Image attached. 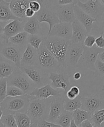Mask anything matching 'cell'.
I'll return each mask as SVG.
<instances>
[{
  "label": "cell",
  "mask_w": 104,
  "mask_h": 127,
  "mask_svg": "<svg viewBox=\"0 0 104 127\" xmlns=\"http://www.w3.org/2000/svg\"><path fill=\"white\" fill-rule=\"evenodd\" d=\"M65 97L62 96L53 97L50 104V112L47 121L55 123L61 113L64 110V101Z\"/></svg>",
  "instance_id": "17"
},
{
  "label": "cell",
  "mask_w": 104,
  "mask_h": 127,
  "mask_svg": "<svg viewBox=\"0 0 104 127\" xmlns=\"http://www.w3.org/2000/svg\"><path fill=\"white\" fill-rule=\"evenodd\" d=\"M82 98L80 95L74 99H69L65 97L63 104L64 109L71 112L80 109L82 107Z\"/></svg>",
  "instance_id": "26"
},
{
  "label": "cell",
  "mask_w": 104,
  "mask_h": 127,
  "mask_svg": "<svg viewBox=\"0 0 104 127\" xmlns=\"http://www.w3.org/2000/svg\"><path fill=\"white\" fill-rule=\"evenodd\" d=\"M95 68L97 74L104 77V63L98 59L95 64Z\"/></svg>",
  "instance_id": "38"
},
{
  "label": "cell",
  "mask_w": 104,
  "mask_h": 127,
  "mask_svg": "<svg viewBox=\"0 0 104 127\" xmlns=\"http://www.w3.org/2000/svg\"><path fill=\"white\" fill-rule=\"evenodd\" d=\"M34 66L48 74L59 72L62 67L57 60L46 48L43 42L39 50H37V59Z\"/></svg>",
  "instance_id": "2"
},
{
  "label": "cell",
  "mask_w": 104,
  "mask_h": 127,
  "mask_svg": "<svg viewBox=\"0 0 104 127\" xmlns=\"http://www.w3.org/2000/svg\"><path fill=\"white\" fill-rule=\"evenodd\" d=\"M0 122L6 127H18L14 116L12 114L3 115Z\"/></svg>",
  "instance_id": "33"
},
{
  "label": "cell",
  "mask_w": 104,
  "mask_h": 127,
  "mask_svg": "<svg viewBox=\"0 0 104 127\" xmlns=\"http://www.w3.org/2000/svg\"><path fill=\"white\" fill-rule=\"evenodd\" d=\"M25 23V22L20 20H13L8 23L4 29L2 41L6 43H9V39L11 37L24 31L23 27Z\"/></svg>",
  "instance_id": "16"
},
{
  "label": "cell",
  "mask_w": 104,
  "mask_h": 127,
  "mask_svg": "<svg viewBox=\"0 0 104 127\" xmlns=\"http://www.w3.org/2000/svg\"><path fill=\"white\" fill-rule=\"evenodd\" d=\"M74 12L76 19L84 26L87 34H89L93 27V23L97 22V20L84 12L76 4L74 6Z\"/></svg>",
  "instance_id": "20"
},
{
  "label": "cell",
  "mask_w": 104,
  "mask_h": 127,
  "mask_svg": "<svg viewBox=\"0 0 104 127\" xmlns=\"http://www.w3.org/2000/svg\"><path fill=\"white\" fill-rule=\"evenodd\" d=\"M7 24H8V22L0 21V35H1L3 34L4 27Z\"/></svg>",
  "instance_id": "46"
},
{
  "label": "cell",
  "mask_w": 104,
  "mask_h": 127,
  "mask_svg": "<svg viewBox=\"0 0 104 127\" xmlns=\"http://www.w3.org/2000/svg\"><path fill=\"white\" fill-rule=\"evenodd\" d=\"M98 59L104 63V50L99 54Z\"/></svg>",
  "instance_id": "47"
},
{
  "label": "cell",
  "mask_w": 104,
  "mask_h": 127,
  "mask_svg": "<svg viewBox=\"0 0 104 127\" xmlns=\"http://www.w3.org/2000/svg\"><path fill=\"white\" fill-rule=\"evenodd\" d=\"M69 127H81L78 126L75 124L74 121L73 120H72V121H71V123H70V125Z\"/></svg>",
  "instance_id": "49"
},
{
  "label": "cell",
  "mask_w": 104,
  "mask_h": 127,
  "mask_svg": "<svg viewBox=\"0 0 104 127\" xmlns=\"http://www.w3.org/2000/svg\"><path fill=\"white\" fill-rule=\"evenodd\" d=\"M98 23V26H99V32L101 34H104V12L102 14L101 18L100 20L97 22Z\"/></svg>",
  "instance_id": "42"
},
{
  "label": "cell",
  "mask_w": 104,
  "mask_h": 127,
  "mask_svg": "<svg viewBox=\"0 0 104 127\" xmlns=\"http://www.w3.org/2000/svg\"><path fill=\"white\" fill-rule=\"evenodd\" d=\"M91 117V113L81 109L75 111L73 113V120L79 127H81V124L84 121H90Z\"/></svg>",
  "instance_id": "28"
},
{
  "label": "cell",
  "mask_w": 104,
  "mask_h": 127,
  "mask_svg": "<svg viewBox=\"0 0 104 127\" xmlns=\"http://www.w3.org/2000/svg\"><path fill=\"white\" fill-rule=\"evenodd\" d=\"M31 0H12L10 2V9L16 17L27 22L29 19L26 17L25 12L29 8Z\"/></svg>",
  "instance_id": "18"
},
{
  "label": "cell",
  "mask_w": 104,
  "mask_h": 127,
  "mask_svg": "<svg viewBox=\"0 0 104 127\" xmlns=\"http://www.w3.org/2000/svg\"><path fill=\"white\" fill-rule=\"evenodd\" d=\"M0 127H6L1 122H0Z\"/></svg>",
  "instance_id": "53"
},
{
  "label": "cell",
  "mask_w": 104,
  "mask_h": 127,
  "mask_svg": "<svg viewBox=\"0 0 104 127\" xmlns=\"http://www.w3.org/2000/svg\"><path fill=\"white\" fill-rule=\"evenodd\" d=\"M17 68L14 63L0 56V79L9 77Z\"/></svg>",
  "instance_id": "24"
},
{
  "label": "cell",
  "mask_w": 104,
  "mask_h": 127,
  "mask_svg": "<svg viewBox=\"0 0 104 127\" xmlns=\"http://www.w3.org/2000/svg\"><path fill=\"white\" fill-rule=\"evenodd\" d=\"M71 26L73 33L70 40L71 43L83 45L85 39L88 35L85 28L76 19L71 23Z\"/></svg>",
  "instance_id": "21"
},
{
  "label": "cell",
  "mask_w": 104,
  "mask_h": 127,
  "mask_svg": "<svg viewBox=\"0 0 104 127\" xmlns=\"http://www.w3.org/2000/svg\"><path fill=\"white\" fill-rule=\"evenodd\" d=\"M29 103V95L25 94L17 97H6L1 103V107L3 111V115L27 113Z\"/></svg>",
  "instance_id": "4"
},
{
  "label": "cell",
  "mask_w": 104,
  "mask_h": 127,
  "mask_svg": "<svg viewBox=\"0 0 104 127\" xmlns=\"http://www.w3.org/2000/svg\"><path fill=\"white\" fill-rule=\"evenodd\" d=\"M104 50V49L99 48L97 46L92 48L84 47L83 53L77 66L80 68L89 69L95 72V62L98 60L99 54Z\"/></svg>",
  "instance_id": "7"
},
{
  "label": "cell",
  "mask_w": 104,
  "mask_h": 127,
  "mask_svg": "<svg viewBox=\"0 0 104 127\" xmlns=\"http://www.w3.org/2000/svg\"><path fill=\"white\" fill-rule=\"evenodd\" d=\"M53 98L39 99L30 97V103L27 114L30 118L32 124L37 123L42 120H47Z\"/></svg>",
  "instance_id": "1"
},
{
  "label": "cell",
  "mask_w": 104,
  "mask_h": 127,
  "mask_svg": "<svg viewBox=\"0 0 104 127\" xmlns=\"http://www.w3.org/2000/svg\"><path fill=\"white\" fill-rule=\"evenodd\" d=\"M70 75L63 72L51 73L49 74V80L51 81V86L53 88L56 89L61 88L66 92L70 87Z\"/></svg>",
  "instance_id": "12"
},
{
  "label": "cell",
  "mask_w": 104,
  "mask_h": 127,
  "mask_svg": "<svg viewBox=\"0 0 104 127\" xmlns=\"http://www.w3.org/2000/svg\"><path fill=\"white\" fill-rule=\"evenodd\" d=\"M78 1H74V0H58L57 1V3L58 5H66L72 4H77Z\"/></svg>",
  "instance_id": "43"
},
{
  "label": "cell",
  "mask_w": 104,
  "mask_h": 127,
  "mask_svg": "<svg viewBox=\"0 0 104 127\" xmlns=\"http://www.w3.org/2000/svg\"><path fill=\"white\" fill-rule=\"evenodd\" d=\"M7 78L0 79V102L2 103L7 97Z\"/></svg>",
  "instance_id": "35"
},
{
  "label": "cell",
  "mask_w": 104,
  "mask_h": 127,
  "mask_svg": "<svg viewBox=\"0 0 104 127\" xmlns=\"http://www.w3.org/2000/svg\"><path fill=\"white\" fill-rule=\"evenodd\" d=\"M3 116V111L2 108L0 107V121H1Z\"/></svg>",
  "instance_id": "50"
},
{
  "label": "cell",
  "mask_w": 104,
  "mask_h": 127,
  "mask_svg": "<svg viewBox=\"0 0 104 127\" xmlns=\"http://www.w3.org/2000/svg\"><path fill=\"white\" fill-rule=\"evenodd\" d=\"M101 4L104 7V0H100Z\"/></svg>",
  "instance_id": "52"
},
{
  "label": "cell",
  "mask_w": 104,
  "mask_h": 127,
  "mask_svg": "<svg viewBox=\"0 0 104 127\" xmlns=\"http://www.w3.org/2000/svg\"><path fill=\"white\" fill-rule=\"evenodd\" d=\"M0 107H1V102H0Z\"/></svg>",
  "instance_id": "55"
},
{
  "label": "cell",
  "mask_w": 104,
  "mask_h": 127,
  "mask_svg": "<svg viewBox=\"0 0 104 127\" xmlns=\"http://www.w3.org/2000/svg\"><path fill=\"white\" fill-rule=\"evenodd\" d=\"M7 86H13L21 89L25 94L30 95L36 88L33 82L27 75L17 68L14 72L7 78Z\"/></svg>",
  "instance_id": "5"
},
{
  "label": "cell",
  "mask_w": 104,
  "mask_h": 127,
  "mask_svg": "<svg viewBox=\"0 0 104 127\" xmlns=\"http://www.w3.org/2000/svg\"><path fill=\"white\" fill-rule=\"evenodd\" d=\"M95 44L99 48L104 49V37L103 34H101V35L95 39Z\"/></svg>",
  "instance_id": "41"
},
{
  "label": "cell",
  "mask_w": 104,
  "mask_h": 127,
  "mask_svg": "<svg viewBox=\"0 0 104 127\" xmlns=\"http://www.w3.org/2000/svg\"><path fill=\"white\" fill-rule=\"evenodd\" d=\"M42 5L39 1H31L29 3V8L32 9L35 13L38 12L41 9Z\"/></svg>",
  "instance_id": "39"
},
{
  "label": "cell",
  "mask_w": 104,
  "mask_h": 127,
  "mask_svg": "<svg viewBox=\"0 0 104 127\" xmlns=\"http://www.w3.org/2000/svg\"><path fill=\"white\" fill-rule=\"evenodd\" d=\"M10 2L4 0H0V21L9 22L13 20L23 21L14 16L10 9Z\"/></svg>",
  "instance_id": "23"
},
{
  "label": "cell",
  "mask_w": 104,
  "mask_h": 127,
  "mask_svg": "<svg viewBox=\"0 0 104 127\" xmlns=\"http://www.w3.org/2000/svg\"><path fill=\"white\" fill-rule=\"evenodd\" d=\"M43 43L60 65L65 68L66 54L68 46L71 43L70 41L57 37H45Z\"/></svg>",
  "instance_id": "3"
},
{
  "label": "cell",
  "mask_w": 104,
  "mask_h": 127,
  "mask_svg": "<svg viewBox=\"0 0 104 127\" xmlns=\"http://www.w3.org/2000/svg\"><path fill=\"white\" fill-rule=\"evenodd\" d=\"M7 97H17L25 95L21 89L13 86H7Z\"/></svg>",
  "instance_id": "34"
},
{
  "label": "cell",
  "mask_w": 104,
  "mask_h": 127,
  "mask_svg": "<svg viewBox=\"0 0 104 127\" xmlns=\"http://www.w3.org/2000/svg\"><path fill=\"white\" fill-rule=\"evenodd\" d=\"M37 55V50L34 49L29 44H28L22 55L20 68L34 66L36 61Z\"/></svg>",
  "instance_id": "22"
},
{
  "label": "cell",
  "mask_w": 104,
  "mask_h": 127,
  "mask_svg": "<svg viewBox=\"0 0 104 127\" xmlns=\"http://www.w3.org/2000/svg\"><path fill=\"white\" fill-rule=\"evenodd\" d=\"M29 34L25 31H22L9 39V43L18 46L23 48H26L28 44V40Z\"/></svg>",
  "instance_id": "27"
},
{
  "label": "cell",
  "mask_w": 104,
  "mask_h": 127,
  "mask_svg": "<svg viewBox=\"0 0 104 127\" xmlns=\"http://www.w3.org/2000/svg\"><path fill=\"white\" fill-rule=\"evenodd\" d=\"M104 108V99L97 95L82 98L81 109L90 113Z\"/></svg>",
  "instance_id": "14"
},
{
  "label": "cell",
  "mask_w": 104,
  "mask_h": 127,
  "mask_svg": "<svg viewBox=\"0 0 104 127\" xmlns=\"http://www.w3.org/2000/svg\"><path fill=\"white\" fill-rule=\"evenodd\" d=\"M45 39L40 35H30L28 37V43L36 50H39L42 43Z\"/></svg>",
  "instance_id": "32"
},
{
  "label": "cell",
  "mask_w": 104,
  "mask_h": 127,
  "mask_svg": "<svg viewBox=\"0 0 104 127\" xmlns=\"http://www.w3.org/2000/svg\"><path fill=\"white\" fill-rule=\"evenodd\" d=\"M80 90L77 86H74L70 87L66 92V98L69 99H74L80 95Z\"/></svg>",
  "instance_id": "36"
},
{
  "label": "cell",
  "mask_w": 104,
  "mask_h": 127,
  "mask_svg": "<svg viewBox=\"0 0 104 127\" xmlns=\"http://www.w3.org/2000/svg\"><path fill=\"white\" fill-rule=\"evenodd\" d=\"M31 127H38L37 126V123H32L31 125Z\"/></svg>",
  "instance_id": "51"
},
{
  "label": "cell",
  "mask_w": 104,
  "mask_h": 127,
  "mask_svg": "<svg viewBox=\"0 0 104 127\" xmlns=\"http://www.w3.org/2000/svg\"><path fill=\"white\" fill-rule=\"evenodd\" d=\"M73 112L64 110L55 124L61 127H69L71 121L73 120Z\"/></svg>",
  "instance_id": "29"
},
{
  "label": "cell",
  "mask_w": 104,
  "mask_h": 127,
  "mask_svg": "<svg viewBox=\"0 0 104 127\" xmlns=\"http://www.w3.org/2000/svg\"><path fill=\"white\" fill-rule=\"evenodd\" d=\"M81 77V73L79 72H76L74 75V78L75 80H79Z\"/></svg>",
  "instance_id": "48"
},
{
  "label": "cell",
  "mask_w": 104,
  "mask_h": 127,
  "mask_svg": "<svg viewBox=\"0 0 104 127\" xmlns=\"http://www.w3.org/2000/svg\"><path fill=\"white\" fill-rule=\"evenodd\" d=\"M30 97L47 99L50 97H55L62 96L60 91L53 88L50 84H48L41 88H35L30 95Z\"/></svg>",
  "instance_id": "19"
},
{
  "label": "cell",
  "mask_w": 104,
  "mask_h": 127,
  "mask_svg": "<svg viewBox=\"0 0 104 127\" xmlns=\"http://www.w3.org/2000/svg\"><path fill=\"white\" fill-rule=\"evenodd\" d=\"M76 5L98 22L104 12V7L101 4L100 0H88L85 2L78 1Z\"/></svg>",
  "instance_id": "10"
},
{
  "label": "cell",
  "mask_w": 104,
  "mask_h": 127,
  "mask_svg": "<svg viewBox=\"0 0 104 127\" xmlns=\"http://www.w3.org/2000/svg\"><path fill=\"white\" fill-rule=\"evenodd\" d=\"M90 121L95 127H100L104 122V108L92 113Z\"/></svg>",
  "instance_id": "31"
},
{
  "label": "cell",
  "mask_w": 104,
  "mask_h": 127,
  "mask_svg": "<svg viewBox=\"0 0 104 127\" xmlns=\"http://www.w3.org/2000/svg\"><path fill=\"white\" fill-rule=\"evenodd\" d=\"M25 49L18 46L0 40V56L14 63L18 68H20L21 61Z\"/></svg>",
  "instance_id": "6"
},
{
  "label": "cell",
  "mask_w": 104,
  "mask_h": 127,
  "mask_svg": "<svg viewBox=\"0 0 104 127\" xmlns=\"http://www.w3.org/2000/svg\"><path fill=\"white\" fill-rule=\"evenodd\" d=\"M35 14V12L32 9H31L30 8H28L25 12L26 17L27 19L32 18L34 17Z\"/></svg>",
  "instance_id": "44"
},
{
  "label": "cell",
  "mask_w": 104,
  "mask_h": 127,
  "mask_svg": "<svg viewBox=\"0 0 104 127\" xmlns=\"http://www.w3.org/2000/svg\"><path fill=\"white\" fill-rule=\"evenodd\" d=\"M76 4H72L60 6L57 4L54 10L60 22L71 24L75 20L74 6Z\"/></svg>",
  "instance_id": "13"
},
{
  "label": "cell",
  "mask_w": 104,
  "mask_h": 127,
  "mask_svg": "<svg viewBox=\"0 0 104 127\" xmlns=\"http://www.w3.org/2000/svg\"></svg>",
  "instance_id": "56"
},
{
  "label": "cell",
  "mask_w": 104,
  "mask_h": 127,
  "mask_svg": "<svg viewBox=\"0 0 104 127\" xmlns=\"http://www.w3.org/2000/svg\"><path fill=\"white\" fill-rule=\"evenodd\" d=\"M84 49V46L82 44L70 43L68 45L65 57V68L77 66Z\"/></svg>",
  "instance_id": "11"
},
{
  "label": "cell",
  "mask_w": 104,
  "mask_h": 127,
  "mask_svg": "<svg viewBox=\"0 0 104 127\" xmlns=\"http://www.w3.org/2000/svg\"><path fill=\"white\" fill-rule=\"evenodd\" d=\"M96 38L97 37L93 35L88 34L84 40L83 43L84 46L87 48L93 47L95 44Z\"/></svg>",
  "instance_id": "37"
},
{
  "label": "cell",
  "mask_w": 104,
  "mask_h": 127,
  "mask_svg": "<svg viewBox=\"0 0 104 127\" xmlns=\"http://www.w3.org/2000/svg\"><path fill=\"white\" fill-rule=\"evenodd\" d=\"M81 127H95L90 121H86L83 122L81 125Z\"/></svg>",
  "instance_id": "45"
},
{
  "label": "cell",
  "mask_w": 104,
  "mask_h": 127,
  "mask_svg": "<svg viewBox=\"0 0 104 127\" xmlns=\"http://www.w3.org/2000/svg\"><path fill=\"white\" fill-rule=\"evenodd\" d=\"M23 30L30 35H40L42 31L41 24L35 15L26 22Z\"/></svg>",
  "instance_id": "25"
},
{
  "label": "cell",
  "mask_w": 104,
  "mask_h": 127,
  "mask_svg": "<svg viewBox=\"0 0 104 127\" xmlns=\"http://www.w3.org/2000/svg\"><path fill=\"white\" fill-rule=\"evenodd\" d=\"M73 29L71 24L60 22L52 28L47 37H57L67 41H70L72 37Z\"/></svg>",
  "instance_id": "15"
},
{
  "label": "cell",
  "mask_w": 104,
  "mask_h": 127,
  "mask_svg": "<svg viewBox=\"0 0 104 127\" xmlns=\"http://www.w3.org/2000/svg\"><path fill=\"white\" fill-rule=\"evenodd\" d=\"M40 3L42 5L41 9L38 12L35 13V16L40 24L43 22L47 23L49 24V30L47 36L50 33L53 26L60 22L53 9L47 5V3H45L43 1H41Z\"/></svg>",
  "instance_id": "8"
},
{
  "label": "cell",
  "mask_w": 104,
  "mask_h": 127,
  "mask_svg": "<svg viewBox=\"0 0 104 127\" xmlns=\"http://www.w3.org/2000/svg\"><path fill=\"white\" fill-rule=\"evenodd\" d=\"M19 69L28 76L36 88H41L48 84V82L49 81V74L44 73L35 66L21 67Z\"/></svg>",
  "instance_id": "9"
},
{
  "label": "cell",
  "mask_w": 104,
  "mask_h": 127,
  "mask_svg": "<svg viewBox=\"0 0 104 127\" xmlns=\"http://www.w3.org/2000/svg\"><path fill=\"white\" fill-rule=\"evenodd\" d=\"M38 127H61L55 123H53L47 121L46 120H42L38 122L37 123Z\"/></svg>",
  "instance_id": "40"
},
{
  "label": "cell",
  "mask_w": 104,
  "mask_h": 127,
  "mask_svg": "<svg viewBox=\"0 0 104 127\" xmlns=\"http://www.w3.org/2000/svg\"><path fill=\"white\" fill-rule=\"evenodd\" d=\"M14 116L18 127H31L32 122L27 113H19Z\"/></svg>",
  "instance_id": "30"
},
{
  "label": "cell",
  "mask_w": 104,
  "mask_h": 127,
  "mask_svg": "<svg viewBox=\"0 0 104 127\" xmlns=\"http://www.w3.org/2000/svg\"><path fill=\"white\" fill-rule=\"evenodd\" d=\"M100 127H104V122L101 125V126Z\"/></svg>",
  "instance_id": "54"
}]
</instances>
